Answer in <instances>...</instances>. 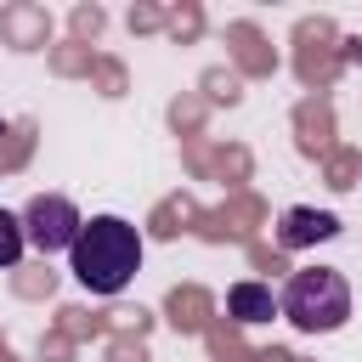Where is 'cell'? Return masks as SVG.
<instances>
[{
  "instance_id": "obj_1",
  "label": "cell",
  "mask_w": 362,
  "mask_h": 362,
  "mask_svg": "<svg viewBox=\"0 0 362 362\" xmlns=\"http://www.w3.org/2000/svg\"><path fill=\"white\" fill-rule=\"evenodd\" d=\"M68 272L90 294H119L141 272V232L124 215H90L79 226V243L68 249Z\"/></svg>"
},
{
  "instance_id": "obj_4",
  "label": "cell",
  "mask_w": 362,
  "mask_h": 362,
  "mask_svg": "<svg viewBox=\"0 0 362 362\" xmlns=\"http://www.w3.org/2000/svg\"><path fill=\"white\" fill-rule=\"evenodd\" d=\"M334 232H339V221H334L328 209H283V221H277V243H283V249L328 243Z\"/></svg>"
},
{
  "instance_id": "obj_3",
  "label": "cell",
  "mask_w": 362,
  "mask_h": 362,
  "mask_svg": "<svg viewBox=\"0 0 362 362\" xmlns=\"http://www.w3.org/2000/svg\"><path fill=\"white\" fill-rule=\"evenodd\" d=\"M79 226H85V215H79L74 198H62V192H34V198L23 204V238H28L40 255H68V249L79 243Z\"/></svg>"
},
{
  "instance_id": "obj_6",
  "label": "cell",
  "mask_w": 362,
  "mask_h": 362,
  "mask_svg": "<svg viewBox=\"0 0 362 362\" xmlns=\"http://www.w3.org/2000/svg\"><path fill=\"white\" fill-rule=\"evenodd\" d=\"M23 249H28V238H23V215L0 209V272H11V266L23 260Z\"/></svg>"
},
{
  "instance_id": "obj_2",
  "label": "cell",
  "mask_w": 362,
  "mask_h": 362,
  "mask_svg": "<svg viewBox=\"0 0 362 362\" xmlns=\"http://www.w3.org/2000/svg\"><path fill=\"white\" fill-rule=\"evenodd\" d=\"M277 311H283L300 334H334V328H345V317H351V283H345V272H334V266H300V272L283 283Z\"/></svg>"
},
{
  "instance_id": "obj_5",
  "label": "cell",
  "mask_w": 362,
  "mask_h": 362,
  "mask_svg": "<svg viewBox=\"0 0 362 362\" xmlns=\"http://www.w3.org/2000/svg\"><path fill=\"white\" fill-rule=\"evenodd\" d=\"M226 311H232L238 322H272V317H283V311H277V294H272L266 283H255V277H243V283L226 288Z\"/></svg>"
}]
</instances>
